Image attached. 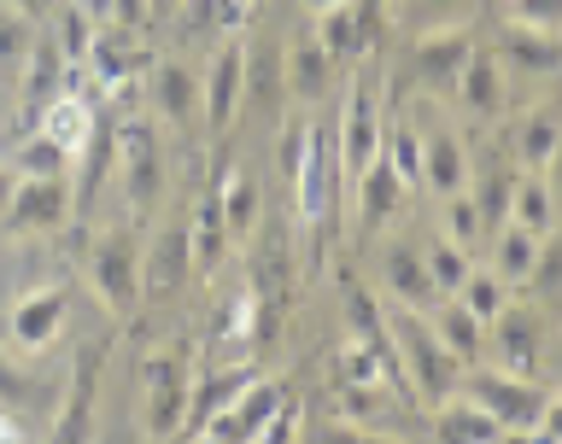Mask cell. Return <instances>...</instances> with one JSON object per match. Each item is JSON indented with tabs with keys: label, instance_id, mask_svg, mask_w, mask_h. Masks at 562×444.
I'll return each mask as SVG.
<instances>
[{
	"label": "cell",
	"instance_id": "1",
	"mask_svg": "<svg viewBox=\"0 0 562 444\" xmlns=\"http://www.w3.org/2000/svg\"><path fill=\"white\" fill-rule=\"evenodd\" d=\"M386 333H393V357H398L404 386H411L428 410H434V403H446L457 392V380H463V363L439 345V333L422 322V310L398 305V316H386Z\"/></svg>",
	"mask_w": 562,
	"mask_h": 444
},
{
	"label": "cell",
	"instance_id": "2",
	"mask_svg": "<svg viewBox=\"0 0 562 444\" xmlns=\"http://www.w3.org/2000/svg\"><path fill=\"white\" fill-rule=\"evenodd\" d=\"M140 428L153 439H170L182 433L188 421V398H193V380H188V351L170 345V351H153V357H140Z\"/></svg>",
	"mask_w": 562,
	"mask_h": 444
},
{
	"label": "cell",
	"instance_id": "3",
	"mask_svg": "<svg viewBox=\"0 0 562 444\" xmlns=\"http://www.w3.org/2000/svg\"><path fill=\"white\" fill-rule=\"evenodd\" d=\"M457 392H469L486 415H498L504 433H533L539 410L551 403V392L533 380V375H509V368H469L457 380Z\"/></svg>",
	"mask_w": 562,
	"mask_h": 444
},
{
	"label": "cell",
	"instance_id": "4",
	"mask_svg": "<svg viewBox=\"0 0 562 444\" xmlns=\"http://www.w3.org/2000/svg\"><path fill=\"white\" fill-rule=\"evenodd\" d=\"M88 281H94V293L105 298V310L112 316H130L140 305V240L130 228H105V235L88 240Z\"/></svg>",
	"mask_w": 562,
	"mask_h": 444
},
{
	"label": "cell",
	"instance_id": "5",
	"mask_svg": "<svg viewBox=\"0 0 562 444\" xmlns=\"http://www.w3.org/2000/svg\"><path fill=\"white\" fill-rule=\"evenodd\" d=\"M0 223L12 235H59L70 223V187L65 175H18L12 182V200L0 210Z\"/></svg>",
	"mask_w": 562,
	"mask_h": 444
},
{
	"label": "cell",
	"instance_id": "6",
	"mask_svg": "<svg viewBox=\"0 0 562 444\" xmlns=\"http://www.w3.org/2000/svg\"><path fill=\"white\" fill-rule=\"evenodd\" d=\"M492 322V357H498V368H509V375H533L539 368V351H544V316L539 305H504L486 316Z\"/></svg>",
	"mask_w": 562,
	"mask_h": 444
},
{
	"label": "cell",
	"instance_id": "7",
	"mask_svg": "<svg viewBox=\"0 0 562 444\" xmlns=\"http://www.w3.org/2000/svg\"><path fill=\"white\" fill-rule=\"evenodd\" d=\"M334 152H340V175H358L369 158L381 152V94L369 88V77L351 82L346 112H340V135H334Z\"/></svg>",
	"mask_w": 562,
	"mask_h": 444
},
{
	"label": "cell",
	"instance_id": "8",
	"mask_svg": "<svg viewBox=\"0 0 562 444\" xmlns=\"http://www.w3.org/2000/svg\"><path fill=\"white\" fill-rule=\"evenodd\" d=\"M334 175H340V152H334V135H328V129H311V135H305V158H299V175H293L299 217H305L311 228L334 217Z\"/></svg>",
	"mask_w": 562,
	"mask_h": 444
},
{
	"label": "cell",
	"instance_id": "9",
	"mask_svg": "<svg viewBox=\"0 0 562 444\" xmlns=\"http://www.w3.org/2000/svg\"><path fill=\"white\" fill-rule=\"evenodd\" d=\"M117 170H123V193L135 210H153L165 193V158H158V135L147 123H117Z\"/></svg>",
	"mask_w": 562,
	"mask_h": 444
},
{
	"label": "cell",
	"instance_id": "10",
	"mask_svg": "<svg viewBox=\"0 0 562 444\" xmlns=\"http://www.w3.org/2000/svg\"><path fill=\"white\" fill-rule=\"evenodd\" d=\"M469 53H474V42H469L463 18H457V24H428L411 47V70H416L422 88H446V82H457V70H463Z\"/></svg>",
	"mask_w": 562,
	"mask_h": 444
},
{
	"label": "cell",
	"instance_id": "11",
	"mask_svg": "<svg viewBox=\"0 0 562 444\" xmlns=\"http://www.w3.org/2000/svg\"><path fill=\"white\" fill-rule=\"evenodd\" d=\"M188 270H193L188 223L176 217V223H165L147 246H140V293H147V298H170L188 281Z\"/></svg>",
	"mask_w": 562,
	"mask_h": 444
},
{
	"label": "cell",
	"instance_id": "12",
	"mask_svg": "<svg viewBox=\"0 0 562 444\" xmlns=\"http://www.w3.org/2000/svg\"><path fill=\"white\" fill-rule=\"evenodd\" d=\"M100 363H105V351H100V345L77 351V363H70V380H65V403H59V415L47 421V433H53V439H88V433H94V386H100Z\"/></svg>",
	"mask_w": 562,
	"mask_h": 444
},
{
	"label": "cell",
	"instance_id": "13",
	"mask_svg": "<svg viewBox=\"0 0 562 444\" xmlns=\"http://www.w3.org/2000/svg\"><path fill=\"white\" fill-rule=\"evenodd\" d=\"M205 135L223 140L228 129H235V112H240V42H223L217 53H211V70H205Z\"/></svg>",
	"mask_w": 562,
	"mask_h": 444
},
{
	"label": "cell",
	"instance_id": "14",
	"mask_svg": "<svg viewBox=\"0 0 562 444\" xmlns=\"http://www.w3.org/2000/svg\"><path fill=\"white\" fill-rule=\"evenodd\" d=\"M77 158H82V175H77V193H70V210H94L100 182L117 170V112H112V105H100V112H94Z\"/></svg>",
	"mask_w": 562,
	"mask_h": 444
},
{
	"label": "cell",
	"instance_id": "15",
	"mask_svg": "<svg viewBox=\"0 0 562 444\" xmlns=\"http://www.w3.org/2000/svg\"><path fill=\"white\" fill-rule=\"evenodd\" d=\"M381 287L393 293V305H404V310H434L439 305L428 258H422L416 246H386L381 252Z\"/></svg>",
	"mask_w": 562,
	"mask_h": 444
},
{
	"label": "cell",
	"instance_id": "16",
	"mask_svg": "<svg viewBox=\"0 0 562 444\" xmlns=\"http://www.w3.org/2000/svg\"><path fill=\"white\" fill-rule=\"evenodd\" d=\"M65 70H70L65 47L53 42V35H35V42H30V53H24V123H30V129L42 123V112H47V105L59 100V82H65Z\"/></svg>",
	"mask_w": 562,
	"mask_h": 444
},
{
	"label": "cell",
	"instance_id": "17",
	"mask_svg": "<svg viewBox=\"0 0 562 444\" xmlns=\"http://www.w3.org/2000/svg\"><path fill=\"white\" fill-rule=\"evenodd\" d=\"M276 403H281V386H276V380H246L240 398L223 403V410L205 421V433H211V439H258L263 421L276 415Z\"/></svg>",
	"mask_w": 562,
	"mask_h": 444
},
{
	"label": "cell",
	"instance_id": "18",
	"mask_svg": "<svg viewBox=\"0 0 562 444\" xmlns=\"http://www.w3.org/2000/svg\"><path fill=\"white\" fill-rule=\"evenodd\" d=\"M369 24H375V12H369L363 0H340V7H323V12H316V47H323L334 65H346V59H358V53H363Z\"/></svg>",
	"mask_w": 562,
	"mask_h": 444
},
{
	"label": "cell",
	"instance_id": "19",
	"mask_svg": "<svg viewBox=\"0 0 562 444\" xmlns=\"http://www.w3.org/2000/svg\"><path fill=\"white\" fill-rule=\"evenodd\" d=\"M65 310H70V298L59 287H42V293L18 298L12 305V340L24 351H47L53 340H59V328H65Z\"/></svg>",
	"mask_w": 562,
	"mask_h": 444
},
{
	"label": "cell",
	"instance_id": "20",
	"mask_svg": "<svg viewBox=\"0 0 562 444\" xmlns=\"http://www.w3.org/2000/svg\"><path fill=\"white\" fill-rule=\"evenodd\" d=\"M498 65H516L521 77H551L562 65V47H557V30H539V24H509L498 35Z\"/></svg>",
	"mask_w": 562,
	"mask_h": 444
},
{
	"label": "cell",
	"instance_id": "21",
	"mask_svg": "<svg viewBox=\"0 0 562 444\" xmlns=\"http://www.w3.org/2000/svg\"><path fill=\"white\" fill-rule=\"evenodd\" d=\"M288 88V59H281L276 42H258V47H240V105L252 112H270Z\"/></svg>",
	"mask_w": 562,
	"mask_h": 444
},
{
	"label": "cell",
	"instance_id": "22",
	"mask_svg": "<svg viewBox=\"0 0 562 444\" xmlns=\"http://www.w3.org/2000/svg\"><path fill=\"white\" fill-rule=\"evenodd\" d=\"M428 428H434V439H469V444L509 439V433L498 428V415H486V410H481V403H474L469 392H451L446 403H434Z\"/></svg>",
	"mask_w": 562,
	"mask_h": 444
},
{
	"label": "cell",
	"instance_id": "23",
	"mask_svg": "<svg viewBox=\"0 0 562 444\" xmlns=\"http://www.w3.org/2000/svg\"><path fill=\"white\" fill-rule=\"evenodd\" d=\"M422 182H428L439 200L457 193V187H469V152L451 129H434L428 140H422Z\"/></svg>",
	"mask_w": 562,
	"mask_h": 444
},
{
	"label": "cell",
	"instance_id": "24",
	"mask_svg": "<svg viewBox=\"0 0 562 444\" xmlns=\"http://www.w3.org/2000/svg\"><path fill=\"white\" fill-rule=\"evenodd\" d=\"M228 246H235V240H228V223H223V200H217V187H211L205 200H200V210L188 217V252H193V270L211 275V270L223 263Z\"/></svg>",
	"mask_w": 562,
	"mask_h": 444
},
{
	"label": "cell",
	"instance_id": "25",
	"mask_svg": "<svg viewBox=\"0 0 562 444\" xmlns=\"http://www.w3.org/2000/svg\"><path fill=\"white\" fill-rule=\"evenodd\" d=\"M457 94H463V112L498 117V105H504V65L492 59V53H469L463 70H457Z\"/></svg>",
	"mask_w": 562,
	"mask_h": 444
},
{
	"label": "cell",
	"instance_id": "26",
	"mask_svg": "<svg viewBox=\"0 0 562 444\" xmlns=\"http://www.w3.org/2000/svg\"><path fill=\"white\" fill-rule=\"evenodd\" d=\"M358 182V223L363 228H381L386 217H393V205H398V193H404V182H398V170L386 164V158L375 152L369 164L351 175Z\"/></svg>",
	"mask_w": 562,
	"mask_h": 444
},
{
	"label": "cell",
	"instance_id": "27",
	"mask_svg": "<svg viewBox=\"0 0 562 444\" xmlns=\"http://www.w3.org/2000/svg\"><path fill=\"white\" fill-rule=\"evenodd\" d=\"M516 175H521V164H498V158H486L481 170L469 164V200H474V210H481V223H504L509 217Z\"/></svg>",
	"mask_w": 562,
	"mask_h": 444
},
{
	"label": "cell",
	"instance_id": "28",
	"mask_svg": "<svg viewBox=\"0 0 562 444\" xmlns=\"http://www.w3.org/2000/svg\"><path fill=\"white\" fill-rule=\"evenodd\" d=\"M539 240L544 235H533V228H521V223H509L504 217V228H498V246H492V275L504 281H516V287H527V275H533V258H539Z\"/></svg>",
	"mask_w": 562,
	"mask_h": 444
},
{
	"label": "cell",
	"instance_id": "29",
	"mask_svg": "<svg viewBox=\"0 0 562 444\" xmlns=\"http://www.w3.org/2000/svg\"><path fill=\"white\" fill-rule=\"evenodd\" d=\"M153 105H158V117H165V123L188 129L193 112H200V88H193L188 65H158L153 70Z\"/></svg>",
	"mask_w": 562,
	"mask_h": 444
},
{
	"label": "cell",
	"instance_id": "30",
	"mask_svg": "<svg viewBox=\"0 0 562 444\" xmlns=\"http://www.w3.org/2000/svg\"><path fill=\"white\" fill-rule=\"evenodd\" d=\"M509 223L533 228V235H551V228H557V200H551L544 170H521L516 175V193H509Z\"/></svg>",
	"mask_w": 562,
	"mask_h": 444
},
{
	"label": "cell",
	"instance_id": "31",
	"mask_svg": "<svg viewBox=\"0 0 562 444\" xmlns=\"http://www.w3.org/2000/svg\"><path fill=\"white\" fill-rule=\"evenodd\" d=\"M0 410H12L18 421L53 415V386L35 380V375H24V368H18L12 357H0Z\"/></svg>",
	"mask_w": 562,
	"mask_h": 444
},
{
	"label": "cell",
	"instance_id": "32",
	"mask_svg": "<svg viewBox=\"0 0 562 444\" xmlns=\"http://www.w3.org/2000/svg\"><path fill=\"white\" fill-rule=\"evenodd\" d=\"M217 200H223V223H228V240H246L258 223V182L246 170H223L217 182Z\"/></svg>",
	"mask_w": 562,
	"mask_h": 444
},
{
	"label": "cell",
	"instance_id": "33",
	"mask_svg": "<svg viewBox=\"0 0 562 444\" xmlns=\"http://www.w3.org/2000/svg\"><path fill=\"white\" fill-rule=\"evenodd\" d=\"M434 333H439V345H446L457 363H474V357L486 351V322H481V316H469L463 305H446V310H439V316H434Z\"/></svg>",
	"mask_w": 562,
	"mask_h": 444
},
{
	"label": "cell",
	"instance_id": "34",
	"mask_svg": "<svg viewBox=\"0 0 562 444\" xmlns=\"http://www.w3.org/2000/svg\"><path fill=\"white\" fill-rule=\"evenodd\" d=\"M88 123H94V105L59 94V100H53L47 112H42V123H35V129H42L47 140H59V147H65L70 158H77V147L88 140Z\"/></svg>",
	"mask_w": 562,
	"mask_h": 444
},
{
	"label": "cell",
	"instance_id": "35",
	"mask_svg": "<svg viewBox=\"0 0 562 444\" xmlns=\"http://www.w3.org/2000/svg\"><path fill=\"white\" fill-rule=\"evenodd\" d=\"M551 158H557V112L539 105V112H527L521 129H516V164L521 170H551Z\"/></svg>",
	"mask_w": 562,
	"mask_h": 444
},
{
	"label": "cell",
	"instance_id": "36",
	"mask_svg": "<svg viewBox=\"0 0 562 444\" xmlns=\"http://www.w3.org/2000/svg\"><path fill=\"white\" fill-rule=\"evenodd\" d=\"M328 70H334V59L316 47V35H311L305 47L288 53V88H293L299 100H323L328 94Z\"/></svg>",
	"mask_w": 562,
	"mask_h": 444
},
{
	"label": "cell",
	"instance_id": "37",
	"mask_svg": "<svg viewBox=\"0 0 562 444\" xmlns=\"http://www.w3.org/2000/svg\"><path fill=\"white\" fill-rule=\"evenodd\" d=\"M381 158L398 170L404 187H422V135L411 123H393V129H381Z\"/></svg>",
	"mask_w": 562,
	"mask_h": 444
},
{
	"label": "cell",
	"instance_id": "38",
	"mask_svg": "<svg viewBox=\"0 0 562 444\" xmlns=\"http://www.w3.org/2000/svg\"><path fill=\"white\" fill-rule=\"evenodd\" d=\"M451 298H457V305H463L469 316H481V322H486V316L498 310L509 293H504V281L492 275V270H474V263H469V275L457 281V293H451Z\"/></svg>",
	"mask_w": 562,
	"mask_h": 444
},
{
	"label": "cell",
	"instance_id": "39",
	"mask_svg": "<svg viewBox=\"0 0 562 444\" xmlns=\"http://www.w3.org/2000/svg\"><path fill=\"white\" fill-rule=\"evenodd\" d=\"M422 258H428V275H434L439 298H451V293H457V281L469 275V246H457V240H446V235H439Z\"/></svg>",
	"mask_w": 562,
	"mask_h": 444
},
{
	"label": "cell",
	"instance_id": "40",
	"mask_svg": "<svg viewBox=\"0 0 562 444\" xmlns=\"http://www.w3.org/2000/svg\"><path fill=\"white\" fill-rule=\"evenodd\" d=\"M65 164H70V152L59 147V140H47L42 129L18 147V170H24V175H65Z\"/></svg>",
	"mask_w": 562,
	"mask_h": 444
},
{
	"label": "cell",
	"instance_id": "41",
	"mask_svg": "<svg viewBox=\"0 0 562 444\" xmlns=\"http://www.w3.org/2000/svg\"><path fill=\"white\" fill-rule=\"evenodd\" d=\"M481 210H474V200H469V187H457V193H446V240H457V246H469L474 252V240H481Z\"/></svg>",
	"mask_w": 562,
	"mask_h": 444
},
{
	"label": "cell",
	"instance_id": "42",
	"mask_svg": "<svg viewBox=\"0 0 562 444\" xmlns=\"http://www.w3.org/2000/svg\"><path fill=\"white\" fill-rule=\"evenodd\" d=\"M30 42H35L30 18H18L12 7H0V65H24Z\"/></svg>",
	"mask_w": 562,
	"mask_h": 444
},
{
	"label": "cell",
	"instance_id": "43",
	"mask_svg": "<svg viewBox=\"0 0 562 444\" xmlns=\"http://www.w3.org/2000/svg\"><path fill=\"white\" fill-rule=\"evenodd\" d=\"M88 42H94V30H88V12H82V7H65V12H59V47H65V59H82Z\"/></svg>",
	"mask_w": 562,
	"mask_h": 444
},
{
	"label": "cell",
	"instance_id": "44",
	"mask_svg": "<svg viewBox=\"0 0 562 444\" xmlns=\"http://www.w3.org/2000/svg\"><path fill=\"white\" fill-rule=\"evenodd\" d=\"M516 24H539V30H557V0H516Z\"/></svg>",
	"mask_w": 562,
	"mask_h": 444
},
{
	"label": "cell",
	"instance_id": "45",
	"mask_svg": "<svg viewBox=\"0 0 562 444\" xmlns=\"http://www.w3.org/2000/svg\"><path fill=\"white\" fill-rule=\"evenodd\" d=\"M293 433H299V403H276V415L263 421L258 439H293Z\"/></svg>",
	"mask_w": 562,
	"mask_h": 444
},
{
	"label": "cell",
	"instance_id": "46",
	"mask_svg": "<svg viewBox=\"0 0 562 444\" xmlns=\"http://www.w3.org/2000/svg\"><path fill=\"white\" fill-rule=\"evenodd\" d=\"M469 7H474V0H422V12H428L434 24H457Z\"/></svg>",
	"mask_w": 562,
	"mask_h": 444
},
{
	"label": "cell",
	"instance_id": "47",
	"mask_svg": "<svg viewBox=\"0 0 562 444\" xmlns=\"http://www.w3.org/2000/svg\"><path fill=\"white\" fill-rule=\"evenodd\" d=\"M30 428H24V421H18L12 410H0V439H24Z\"/></svg>",
	"mask_w": 562,
	"mask_h": 444
},
{
	"label": "cell",
	"instance_id": "48",
	"mask_svg": "<svg viewBox=\"0 0 562 444\" xmlns=\"http://www.w3.org/2000/svg\"><path fill=\"white\" fill-rule=\"evenodd\" d=\"M0 7H12L18 18H42V7H47V0H0Z\"/></svg>",
	"mask_w": 562,
	"mask_h": 444
},
{
	"label": "cell",
	"instance_id": "49",
	"mask_svg": "<svg viewBox=\"0 0 562 444\" xmlns=\"http://www.w3.org/2000/svg\"><path fill=\"white\" fill-rule=\"evenodd\" d=\"M12 182H18V175H12L7 164H0V210H7V200H12Z\"/></svg>",
	"mask_w": 562,
	"mask_h": 444
},
{
	"label": "cell",
	"instance_id": "50",
	"mask_svg": "<svg viewBox=\"0 0 562 444\" xmlns=\"http://www.w3.org/2000/svg\"><path fill=\"white\" fill-rule=\"evenodd\" d=\"M147 12H153V18H170V12H176V0H147Z\"/></svg>",
	"mask_w": 562,
	"mask_h": 444
},
{
	"label": "cell",
	"instance_id": "51",
	"mask_svg": "<svg viewBox=\"0 0 562 444\" xmlns=\"http://www.w3.org/2000/svg\"><path fill=\"white\" fill-rule=\"evenodd\" d=\"M305 7H311V12H323V7H340V0H305Z\"/></svg>",
	"mask_w": 562,
	"mask_h": 444
},
{
	"label": "cell",
	"instance_id": "52",
	"mask_svg": "<svg viewBox=\"0 0 562 444\" xmlns=\"http://www.w3.org/2000/svg\"><path fill=\"white\" fill-rule=\"evenodd\" d=\"M363 7H369V12H381V7H386V0H363Z\"/></svg>",
	"mask_w": 562,
	"mask_h": 444
},
{
	"label": "cell",
	"instance_id": "53",
	"mask_svg": "<svg viewBox=\"0 0 562 444\" xmlns=\"http://www.w3.org/2000/svg\"><path fill=\"white\" fill-rule=\"evenodd\" d=\"M94 12H105V0H94Z\"/></svg>",
	"mask_w": 562,
	"mask_h": 444
}]
</instances>
